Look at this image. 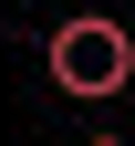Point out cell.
<instances>
[{"instance_id":"2","label":"cell","mask_w":135,"mask_h":146,"mask_svg":"<svg viewBox=\"0 0 135 146\" xmlns=\"http://www.w3.org/2000/svg\"><path fill=\"white\" fill-rule=\"evenodd\" d=\"M83 146H125V136H83Z\"/></svg>"},{"instance_id":"1","label":"cell","mask_w":135,"mask_h":146,"mask_svg":"<svg viewBox=\"0 0 135 146\" xmlns=\"http://www.w3.org/2000/svg\"><path fill=\"white\" fill-rule=\"evenodd\" d=\"M42 73L63 84L73 104H114L135 84V31L114 21V11H73V21L42 31Z\"/></svg>"}]
</instances>
